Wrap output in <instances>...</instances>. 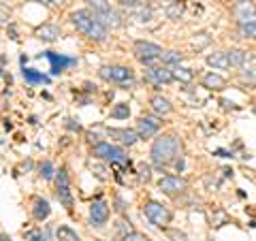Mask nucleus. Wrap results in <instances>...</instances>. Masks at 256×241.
<instances>
[{
  "mask_svg": "<svg viewBox=\"0 0 256 241\" xmlns=\"http://www.w3.org/2000/svg\"><path fill=\"white\" fill-rule=\"evenodd\" d=\"M92 156L98 160H109V162H120V164H130L124 148L111 146L107 141H98L96 146H92Z\"/></svg>",
  "mask_w": 256,
  "mask_h": 241,
  "instance_id": "7",
  "label": "nucleus"
},
{
  "mask_svg": "<svg viewBox=\"0 0 256 241\" xmlns=\"http://www.w3.org/2000/svg\"><path fill=\"white\" fill-rule=\"evenodd\" d=\"M226 54H228L230 66H235V68H244L246 62L250 60V56H248V52H244V50H230V52H226Z\"/></svg>",
  "mask_w": 256,
  "mask_h": 241,
  "instance_id": "22",
  "label": "nucleus"
},
{
  "mask_svg": "<svg viewBox=\"0 0 256 241\" xmlns=\"http://www.w3.org/2000/svg\"><path fill=\"white\" fill-rule=\"evenodd\" d=\"M160 62H162V66H180L184 62V56L180 52H162Z\"/></svg>",
  "mask_w": 256,
  "mask_h": 241,
  "instance_id": "24",
  "label": "nucleus"
},
{
  "mask_svg": "<svg viewBox=\"0 0 256 241\" xmlns=\"http://www.w3.org/2000/svg\"><path fill=\"white\" fill-rule=\"evenodd\" d=\"M235 15H237V20L242 22V20H248V18H252V15H256V9H254V4H252V2L244 0V2H237V6H235Z\"/></svg>",
  "mask_w": 256,
  "mask_h": 241,
  "instance_id": "23",
  "label": "nucleus"
},
{
  "mask_svg": "<svg viewBox=\"0 0 256 241\" xmlns=\"http://www.w3.org/2000/svg\"><path fill=\"white\" fill-rule=\"evenodd\" d=\"M207 64L214 68H228L230 62H228V54L226 52H214L207 56Z\"/></svg>",
  "mask_w": 256,
  "mask_h": 241,
  "instance_id": "21",
  "label": "nucleus"
},
{
  "mask_svg": "<svg viewBox=\"0 0 256 241\" xmlns=\"http://www.w3.org/2000/svg\"><path fill=\"white\" fill-rule=\"evenodd\" d=\"M184 9H186V4H184L182 0H175V2H171L169 6H166L164 13H166V18L169 20H180L184 15Z\"/></svg>",
  "mask_w": 256,
  "mask_h": 241,
  "instance_id": "25",
  "label": "nucleus"
},
{
  "mask_svg": "<svg viewBox=\"0 0 256 241\" xmlns=\"http://www.w3.org/2000/svg\"><path fill=\"white\" fill-rule=\"evenodd\" d=\"M146 79L154 86H166L173 82V70L169 66H148L146 68Z\"/></svg>",
  "mask_w": 256,
  "mask_h": 241,
  "instance_id": "11",
  "label": "nucleus"
},
{
  "mask_svg": "<svg viewBox=\"0 0 256 241\" xmlns=\"http://www.w3.org/2000/svg\"><path fill=\"white\" fill-rule=\"evenodd\" d=\"M207 43H210V36H207V34H203V38H201V41H194L192 45H194V47H203V45H207Z\"/></svg>",
  "mask_w": 256,
  "mask_h": 241,
  "instance_id": "40",
  "label": "nucleus"
},
{
  "mask_svg": "<svg viewBox=\"0 0 256 241\" xmlns=\"http://www.w3.org/2000/svg\"><path fill=\"white\" fill-rule=\"evenodd\" d=\"M134 18H137L139 22H150L152 20V11L150 9H141L137 15H134Z\"/></svg>",
  "mask_w": 256,
  "mask_h": 241,
  "instance_id": "36",
  "label": "nucleus"
},
{
  "mask_svg": "<svg viewBox=\"0 0 256 241\" xmlns=\"http://www.w3.org/2000/svg\"><path fill=\"white\" fill-rule=\"evenodd\" d=\"M22 75H24V79H26V84H30V86H36V84H45L47 86L52 82L47 75L38 73V70H34V68H28V66L22 68Z\"/></svg>",
  "mask_w": 256,
  "mask_h": 241,
  "instance_id": "19",
  "label": "nucleus"
},
{
  "mask_svg": "<svg viewBox=\"0 0 256 241\" xmlns=\"http://www.w3.org/2000/svg\"><path fill=\"white\" fill-rule=\"evenodd\" d=\"M166 237L171 241H188L186 232H182V230H166Z\"/></svg>",
  "mask_w": 256,
  "mask_h": 241,
  "instance_id": "34",
  "label": "nucleus"
},
{
  "mask_svg": "<svg viewBox=\"0 0 256 241\" xmlns=\"http://www.w3.org/2000/svg\"><path fill=\"white\" fill-rule=\"evenodd\" d=\"M173 77L178 79V82H182V84H190L192 77H194V73H192L190 68H186V66H175Z\"/></svg>",
  "mask_w": 256,
  "mask_h": 241,
  "instance_id": "28",
  "label": "nucleus"
},
{
  "mask_svg": "<svg viewBox=\"0 0 256 241\" xmlns=\"http://www.w3.org/2000/svg\"><path fill=\"white\" fill-rule=\"evenodd\" d=\"M203 88H207V90H216V92H220L226 88V79H224L222 75L218 73H207L203 77Z\"/></svg>",
  "mask_w": 256,
  "mask_h": 241,
  "instance_id": "18",
  "label": "nucleus"
},
{
  "mask_svg": "<svg viewBox=\"0 0 256 241\" xmlns=\"http://www.w3.org/2000/svg\"><path fill=\"white\" fill-rule=\"evenodd\" d=\"M38 175H41L43 180H54L56 178V168H54V164L50 162V160H45V162L38 164Z\"/></svg>",
  "mask_w": 256,
  "mask_h": 241,
  "instance_id": "29",
  "label": "nucleus"
},
{
  "mask_svg": "<svg viewBox=\"0 0 256 241\" xmlns=\"http://www.w3.org/2000/svg\"><path fill=\"white\" fill-rule=\"evenodd\" d=\"M132 54L143 66H156V62L162 56V47L152 43V41H134L132 43Z\"/></svg>",
  "mask_w": 256,
  "mask_h": 241,
  "instance_id": "4",
  "label": "nucleus"
},
{
  "mask_svg": "<svg viewBox=\"0 0 256 241\" xmlns=\"http://www.w3.org/2000/svg\"><path fill=\"white\" fill-rule=\"evenodd\" d=\"M43 56L52 62V73H54V75H58V73H62V70H66L68 66H73V64H77V60H75V58H66V56L56 54V52H45Z\"/></svg>",
  "mask_w": 256,
  "mask_h": 241,
  "instance_id": "14",
  "label": "nucleus"
},
{
  "mask_svg": "<svg viewBox=\"0 0 256 241\" xmlns=\"http://www.w3.org/2000/svg\"><path fill=\"white\" fill-rule=\"evenodd\" d=\"M107 134L109 136H114V139H118L122 146H134L141 136L137 130H132V128H107Z\"/></svg>",
  "mask_w": 256,
  "mask_h": 241,
  "instance_id": "13",
  "label": "nucleus"
},
{
  "mask_svg": "<svg viewBox=\"0 0 256 241\" xmlns=\"http://www.w3.org/2000/svg\"><path fill=\"white\" fill-rule=\"evenodd\" d=\"M0 241H11V237L9 235H0Z\"/></svg>",
  "mask_w": 256,
  "mask_h": 241,
  "instance_id": "46",
  "label": "nucleus"
},
{
  "mask_svg": "<svg viewBox=\"0 0 256 241\" xmlns=\"http://www.w3.org/2000/svg\"><path fill=\"white\" fill-rule=\"evenodd\" d=\"M160 126H162V122H160L158 118H154V116H141L139 122H137V132H139L141 139H150V136H154L160 130Z\"/></svg>",
  "mask_w": 256,
  "mask_h": 241,
  "instance_id": "12",
  "label": "nucleus"
},
{
  "mask_svg": "<svg viewBox=\"0 0 256 241\" xmlns=\"http://www.w3.org/2000/svg\"><path fill=\"white\" fill-rule=\"evenodd\" d=\"M68 18H70V24L90 41H105L109 34V28L96 18V13L92 9H77Z\"/></svg>",
  "mask_w": 256,
  "mask_h": 241,
  "instance_id": "2",
  "label": "nucleus"
},
{
  "mask_svg": "<svg viewBox=\"0 0 256 241\" xmlns=\"http://www.w3.org/2000/svg\"><path fill=\"white\" fill-rule=\"evenodd\" d=\"M222 173H224V178H230V175H233V168H228V166H226Z\"/></svg>",
  "mask_w": 256,
  "mask_h": 241,
  "instance_id": "43",
  "label": "nucleus"
},
{
  "mask_svg": "<svg viewBox=\"0 0 256 241\" xmlns=\"http://www.w3.org/2000/svg\"><path fill=\"white\" fill-rule=\"evenodd\" d=\"M143 214H146V218L154 224V226H160V228H164L166 224H171V220H173V214L169 212V207H164L162 203H158V200H146V203H143Z\"/></svg>",
  "mask_w": 256,
  "mask_h": 241,
  "instance_id": "8",
  "label": "nucleus"
},
{
  "mask_svg": "<svg viewBox=\"0 0 256 241\" xmlns=\"http://www.w3.org/2000/svg\"><path fill=\"white\" fill-rule=\"evenodd\" d=\"M98 75L109 84H118V86H128L134 82V70L130 66H122V64H107L100 66Z\"/></svg>",
  "mask_w": 256,
  "mask_h": 241,
  "instance_id": "5",
  "label": "nucleus"
},
{
  "mask_svg": "<svg viewBox=\"0 0 256 241\" xmlns=\"http://www.w3.org/2000/svg\"><path fill=\"white\" fill-rule=\"evenodd\" d=\"M150 105H152V111H154L156 116H169L171 111H173V105H171V100L169 98H164V96H160V94H154L152 96V100H150Z\"/></svg>",
  "mask_w": 256,
  "mask_h": 241,
  "instance_id": "17",
  "label": "nucleus"
},
{
  "mask_svg": "<svg viewBox=\"0 0 256 241\" xmlns=\"http://www.w3.org/2000/svg\"><path fill=\"white\" fill-rule=\"evenodd\" d=\"M252 111H254V116H256V102H254V105H252Z\"/></svg>",
  "mask_w": 256,
  "mask_h": 241,
  "instance_id": "48",
  "label": "nucleus"
},
{
  "mask_svg": "<svg viewBox=\"0 0 256 241\" xmlns=\"http://www.w3.org/2000/svg\"><path fill=\"white\" fill-rule=\"evenodd\" d=\"M68 128V130H75V132H79L82 130V126H79V122H75V120H66V124H64Z\"/></svg>",
  "mask_w": 256,
  "mask_h": 241,
  "instance_id": "37",
  "label": "nucleus"
},
{
  "mask_svg": "<svg viewBox=\"0 0 256 241\" xmlns=\"http://www.w3.org/2000/svg\"><path fill=\"white\" fill-rule=\"evenodd\" d=\"M109 216H111V210H109L107 200H102V198L92 200V205H90V224L92 226H96V228L105 226Z\"/></svg>",
  "mask_w": 256,
  "mask_h": 241,
  "instance_id": "9",
  "label": "nucleus"
},
{
  "mask_svg": "<svg viewBox=\"0 0 256 241\" xmlns=\"http://www.w3.org/2000/svg\"><path fill=\"white\" fill-rule=\"evenodd\" d=\"M28 241H50V237H47V232L36 228V230H30L28 232Z\"/></svg>",
  "mask_w": 256,
  "mask_h": 241,
  "instance_id": "30",
  "label": "nucleus"
},
{
  "mask_svg": "<svg viewBox=\"0 0 256 241\" xmlns=\"http://www.w3.org/2000/svg\"><path fill=\"white\" fill-rule=\"evenodd\" d=\"M124 210H126V203L120 196H116V212L118 214H124Z\"/></svg>",
  "mask_w": 256,
  "mask_h": 241,
  "instance_id": "39",
  "label": "nucleus"
},
{
  "mask_svg": "<svg viewBox=\"0 0 256 241\" xmlns=\"http://www.w3.org/2000/svg\"><path fill=\"white\" fill-rule=\"evenodd\" d=\"M150 156H152V162H154L158 168L175 164L182 158V141H180V136L173 134V132L158 136V139L152 143Z\"/></svg>",
  "mask_w": 256,
  "mask_h": 241,
  "instance_id": "1",
  "label": "nucleus"
},
{
  "mask_svg": "<svg viewBox=\"0 0 256 241\" xmlns=\"http://www.w3.org/2000/svg\"><path fill=\"white\" fill-rule=\"evenodd\" d=\"M56 237H58V241H79V235L70 226H58Z\"/></svg>",
  "mask_w": 256,
  "mask_h": 241,
  "instance_id": "26",
  "label": "nucleus"
},
{
  "mask_svg": "<svg viewBox=\"0 0 256 241\" xmlns=\"http://www.w3.org/2000/svg\"><path fill=\"white\" fill-rule=\"evenodd\" d=\"M56 196H58L60 205L64 207L66 212H73L75 207V200H73V192H70V180H68V171L66 168H60L56 171Z\"/></svg>",
  "mask_w": 256,
  "mask_h": 241,
  "instance_id": "6",
  "label": "nucleus"
},
{
  "mask_svg": "<svg viewBox=\"0 0 256 241\" xmlns=\"http://www.w3.org/2000/svg\"><path fill=\"white\" fill-rule=\"evenodd\" d=\"M9 20H11V9L6 6L4 2H0V22L2 24H9Z\"/></svg>",
  "mask_w": 256,
  "mask_h": 241,
  "instance_id": "33",
  "label": "nucleus"
},
{
  "mask_svg": "<svg viewBox=\"0 0 256 241\" xmlns=\"http://www.w3.org/2000/svg\"><path fill=\"white\" fill-rule=\"evenodd\" d=\"M84 2H88V6H90V9L96 13V18L105 24L107 28L122 26V15H120L114 6H111L109 0H84Z\"/></svg>",
  "mask_w": 256,
  "mask_h": 241,
  "instance_id": "3",
  "label": "nucleus"
},
{
  "mask_svg": "<svg viewBox=\"0 0 256 241\" xmlns=\"http://www.w3.org/2000/svg\"><path fill=\"white\" fill-rule=\"evenodd\" d=\"M36 2H41V4H45V6H50V4H54V0H36Z\"/></svg>",
  "mask_w": 256,
  "mask_h": 241,
  "instance_id": "45",
  "label": "nucleus"
},
{
  "mask_svg": "<svg viewBox=\"0 0 256 241\" xmlns=\"http://www.w3.org/2000/svg\"><path fill=\"white\" fill-rule=\"evenodd\" d=\"M130 116V107H128V102H118V105L111 109V118L114 120H128Z\"/></svg>",
  "mask_w": 256,
  "mask_h": 241,
  "instance_id": "27",
  "label": "nucleus"
},
{
  "mask_svg": "<svg viewBox=\"0 0 256 241\" xmlns=\"http://www.w3.org/2000/svg\"><path fill=\"white\" fill-rule=\"evenodd\" d=\"M54 4H64V0H54Z\"/></svg>",
  "mask_w": 256,
  "mask_h": 241,
  "instance_id": "47",
  "label": "nucleus"
},
{
  "mask_svg": "<svg viewBox=\"0 0 256 241\" xmlns=\"http://www.w3.org/2000/svg\"><path fill=\"white\" fill-rule=\"evenodd\" d=\"M139 178L143 182H150L152 180V166L148 162H139Z\"/></svg>",
  "mask_w": 256,
  "mask_h": 241,
  "instance_id": "31",
  "label": "nucleus"
},
{
  "mask_svg": "<svg viewBox=\"0 0 256 241\" xmlns=\"http://www.w3.org/2000/svg\"><path fill=\"white\" fill-rule=\"evenodd\" d=\"M34 34H36L38 41L54 43V41H58V38L62 36V30L56 26V24H43V26H38V28H36Z\"/></svg>",
  "mask_w": 256,
  "mask_h": 241,
  "instance_id": "16",
  "label": "nucleus"
},
{
  "mask_svg": "<svg viewBox=\"0 0 256 241\" xmlns=\"http://www.w3.org/2000/svg\"><path fill=\"white\" fill-rule=\"evenodd\" d=\"M120 241H150V237H148V235H143V232L132 230V232H128V235H124Z\"/></svg>",
  "mask_w": 256,
  "mask_h": 241,
  "instance_id": "32",
  "label": "nucleus"
},
{
  "mask_svg": "<svg viewBox=\"0 0 256 241\" xmlns=\"http://www.w3.org/2000/svg\"><path fill=\"white\" fill-rule=\"evenodd\" d=\"M52 214V207H50V200L43 198V196H34L32 198V218L36 222H43L50 218Z\"/></svg>",
  "mask_w": 256,
  "mask_h": 241,
  "instance_id": "15",
  "label": "nucleus"
},
{
  "mask_svg": "<svg viewBox=\"0 0 256 241\" xmlns=\"http://www.w3.org/2000/svg\"><path fill=\"white\" fill-rule=\"evenodd\" d=\"M11 38L13 41H18V30H15V26H11Z\"/></svg>",
  "mask_w": 256,
  "mask_h": 241,
  "instance_id": "44",
  "label": "nucleus"
},
{
  "mask_svg": "<svg viewBox=\"0 0 256 241\" xmlns=\"http://www.w3.org/2000/svg\"><path fill=\"white\" fill-rule=\"evenodd\" d=\"M120 4H126V6H132V4H137L139 0H118Z\"/></svg>",
  "mask_w": 256,
  "mask_h": 241,
  "instance_id": "41",
  "label": "nucleus"
},
{
  "mask_svg": "<svg viewBox=\"0 0 256 241\" xmlns=\"http://www.w3.org/2000/svg\"><path fill=\"white\" fill-rule=\"evenodd\" d=\"M158 188L169 196H175V194H182L184 190L188 188V184L184 178H178V175H164V178L158 180Z\"/></svg>",
  "mask_w": 256,
  "mask_h": 241,
  "instance_id": "10",
  "label": "nucleus"
},
{
  "mask_svg": "<svg viewBox=\"0 0 256 241\" xmlns=\"http://www.w3.org/2000/svg\"><path fill=\"white\" fill-rule=\"evenodd\" d=\"M239 34H242V38H252V41H256V15L239 22Z\"/></svg>",
  "mask_w": 256,
  "mask_h": 241,
  "instance_id": "20",
  "label": "nucleus"
},
{
  "mask_svg": "<svg viewBox=\"0 0 256 241\" xmlns=\"http://www.w3.org/2000/svg\"><path fill=\"white\" fill-rule=\"evenodd\" d=\"M216 154H218V156H222V158H230V156H233V154H228L226 150H218V152H216Z\"/></svg>",
  "mask_w": 256,
  "mask_h": 241,
  "instance_id": "42",
  "label": "nucleus"
},
{
  "mask_svg": "<svg viewBox=\"0 0 256 241\" xmlns=\"http://www.w3.org/2000/svg\"><path fill=\"white\" fill-rule=\"evenodd\" d=\"M246 79L248 82H256V66H252V68H246Z\"/></svg>",
  "mask_w": 256,
  "mask_h": 241,
  "instance_id": "38",
  "label": "nucleus"
},
{
  "mask_svg": "<svg viewBox=\"0 0 256 241\" xmlns=\"http://www.w3.org/2000/svg\"><path fill=\"white\" fill-rule=\"evenodd\" d=\"M118 228H120V232H124V235H128V232H132L130 220H120V222H118ZM124 235H122V237H124Z\"/></svg>",
  "mask_w": 256,
  "mask_h": 241,
  "instance_id": "35",
  "label": "nucleus"
}]
</instances>
